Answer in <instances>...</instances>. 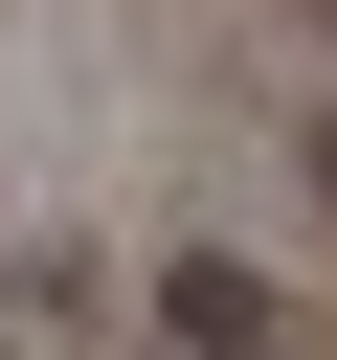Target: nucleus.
I'll use <instances>...</instances> for the list:
<instances>
[]
</instances>
